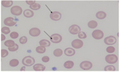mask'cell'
Masks as SVG:
<instances>
[{
    "label": "cell",
    "mask_w": 120,
    "mask_h": 72,
    "mask_svg": "<svg viewBox=\"0 0 120 72\" xmlns=\"http://www.w3.org/2000/svg\"><path fill=\"white\" fill-rule=\"evenodd\" d=\"M11 13L15 16H20L22 13V9L19 6H13L10 10Z\"/></svg>",
    "instance_id": "cell-8"
},
{
    "label": "cell",
    "mask_w": 120,
    "mask_h": 72,
    "mask_svg": "<svg viewBox=\"0 0 120 72\" xmlns=\"http://www.w3.org/2000/svg\"><path fill=\"white\" fill-rule=\"evenodd\" d=\"M29 8H31V10H38L41 8V6L39 4H37V3H35L33 5L29 6Z\"/></svg>",
    "instance_id": "cell-25"
},
{
    "label": "cell",
    "mask_w": 120,
    "mask_h": 72,
    "mask_svg": "<svg viewBox=\"0 0 120 72\" xmlns=\"http://www.w3.org/2000/svg\"><path fill=\"white\" fill-rule=\"evenodd\" d=\"M61 13L58 12V11H54L52 12L50 14V17L51 19L54 21H58L61 19Z\"/></svg>",
    "instance_id": "cell-10"
},
{
    "label": "cell",
    "mask_w": 120,
    "mask_h": 72,
    "mask_svg": "<svg viewBox=\"0 0 120 72\" xmlns=\"http://www.w3.org/2000/svg\"><path fill=\"white\" fill-rule=\"evenodd\" d=\"M1 41H4V40L6 39V36H5V35L3 34H1Z\"/></svg>",
    "instance_id": "cell-36"
},
{
    "label": "cell",
    "mask_w": 120,
    "mask_h": 72,
    "mask_svg": "<svg viewBox=\"0 0 120 72\" xmlns=\"http://www.w3.org/2000/svg\"><path fill=\"white\" fill-rule=\"evenodd\" d=\"M41 60H42V61L44 62V63H47V62L50 60V59L48 56H44V57H42Z\"/></svg>",
    "instance_id": "cell-34"
},
{
    "label": "cell",
    "mask_w": 120,
    "mask_h": 72,
    "mask_svg": "<svg viewBox=\"0 0 120 72\" xmlns=\"http://www.w3.org/2000/svg\"><path fill=\"white\" fill-rule=\"evenodd\" d=\"M93 67V64L89 61H82L80 64V67L84 70H90Z\"/></svg>",
    "instance_id": "cell-4"
},
{
    "label": "cell",
    "mask_w": 120,
    "mask_h": 72,
    "mask_svg": "<svg viewBox=\"0 0 120 72\" xmlns=\"http://www.w3.org/2000/svg\"><path fill=\"white\" fill-rule=\"evenodd\" d=\"M36 52H38L39 54H43L44 53L46 52V47L45 46H39L37 47L36 48Z\"/></svg>",
    "instance_id": "cell-21"
},
{
    "label": "cell",
    "mask_w": 120,
    "mask_h": 72,
    "mask_svg": "<svg viewBox=\"0 0 120 72\" xmlns=\"http://www.w3.org/2000/svg\"><path fill=\"white\" fill-rule=\"evenodd\" d=\"M33 69L35 71H44L46 67L42 64H36L33 65Z\"/></svg>",
    "instance_id": "cell-14"
},
{
    "label": "cell",
    "mask_w": 120,
    "mask_h": 72,
    "mask_svg": "<svg viewBox=\"0 0 120 72\" xmlns=\"http://www.w3.org/2000/svg\"><path fill=\"white\" fill-rule=\"evenodd\" d=\"M18 48H19V45H18L17 44H16L15 46H12V47L8 48V51H11V52L16 51L18 49Z\"/></svg>",
    "instance_id": "cell-30"
},
{
    "label": "cell",
    "mask_w": 120,
    "mask_h": 72,
    "mask_svg": "<svg viewBox=\"0 0 120 72\" xmlns=\"http://www.w3.org/2000/svg\"><path fill=\"white\" fill-rule=\"evenodd\" d=\"M35 63V60L33 57L31 56H26L24 57L22 60V64L25 66H31L32 65H34Z\"/></svg>",
    "instance_id": "cell-1"
},
{
    "label": "cell",
    "mask_w": 120,
    "mask_h": 72,
    "mask_svg": "<svg viewBox=\"0 0 120 72\" xmlns=\"http://www.w3.org/2000/svg\"><path fill=\"white\" fill-rule=\"evenodd\" d=\"M69 31L71 34L77 35L80 32V27L77 25H73L69 27Z\"/></svg>",
    "instance_id": "cell-6"
},
{
    "label": "cell",
    "mask_w": 120,
    "mask_h": 72,
    "mask_svg": "<svg viewBox=\"0 0 120 72\" xmlns=\"http://www.w3.org/2000/svg\"><path fill=\"white\" fill-rule=\"evenodd\" d=\"M10 36L11 37L12 39H17L19 36V33L16 32H13L10 33Z\"/></svg>",
    "instance_id": "cell-33"
},
{
    "label": "cell",
    "mask_w": 120,
    "mask_h": 72,
    "mask_svg": "<svg viewBox=\"0 0 120 72\" xmlns=\"http://www.w3.org/2000/svg\"><path fill=\"white\" fill-rule=\"evenodd\" d=\"M1 32L2 33H3L4 34H8L10 33V29H9V27H3V28L1 29Z\"/></svg>",
    "instance_id": "cell-27"
},
{
    "label": "cell",
    "mask_w": 120,
    "mask_h": 72,
    "mask_svg": "<svg viewBox=\"0 0 120 72\" xmlns=\"http://www.w3.org/2000/svg\"><path fill=\"white\" fill-rule=\"evenodd\" d=\"M116 69L114 65H107L105 67L104 69V70L106 71V72H108V71H111V72H113V71H115Z\"/></svg>",
    "instance_id": "cell-26"
},
{
    "label": "cell",
    "mask_w": 120,
    "mask_h": 72,
    "mask_svg": "<svg viewBox=\"0 0 120 72\" xmlns=\"http://www.w3.org/2000/svg\"><path fill=\"white\" fill-rule=\"evenodd\" d=\"M19 60H17V59H13V60H10L9 64L11 67H16L19 65Z\"/></svg>",
    "instance_id": "cell-24"
},
{
    "label": "cell",
    "mask_w": 120,
    "mask_h": 72,
    "mask_svg": "<svg viewBox=\"0 0 120 72\" xmlns=\"http://www.w3.org/2000/svg\"><path fill=\"white\" fill-rule=\"evenodd\" d=\"M15 41H13V40H7V41H5L4 42V45L5 46H7L8 48L9 47H12V46H15Z\"/></svg>",
    "instance_id": "cell-22"
},
{
    "label": "cell",
    "mask_w": 120,
    "mask_h": 72,
    "mask_svg": "<svg viewBox=\"0 0 120 72\" xmlns=\"http://www.w3.org/2000/svg\"><path fill=\"white\" fill-rule=\"evenodd\" d=\"M104 42L108 45H113L116 42V39L113 36H109L105 38Z\"/></svg>",
    "instance_id": "cell-5"
},
{
    "label": "cell",
    "mask_w": 120,
    "mask_h": 72,
    "mask_svg": "<svg viewBox=\"0 0 120 72\" xmlns=\"http://www.w3.org/2000/svg\"><path fill=\"white\" fill-rule=\"evenodd\" d=\"M8 55V51L6 50L5 49H3L1 51V56L2 58H4V57H7Z\"/></svg>",
    "instance_id": "cell-28"
},
{
    "label": "cell",
    "mask_w": 120,
    "mask_h": 72,
    "mask_svg": "<svg viewBox=\"0 0 120 72\" xmlns=\"http://www.w3.org/2000/svg\"><path fill=\"white\" fill-rule=\"evenodd\" d=\"M51 41L54 44H58L62 41V36L58 33H54L50 36Z\"/></svg>",
    "instance_id": "cell-3"
},
{
    "label": "cell",
    "mask_w": 120,
    "mask_h": 72,
    "mask_svg": "<svg viewBox=\"0 0 120 72\" xmlns=\"http://www.w3.org/2000/svg\"><path fill=\"white\" fill-rule=\"evenodd\" d=\"M24 16L27 18L33 17L34 16V12L30 9L25 10L24 11Z\"/></svg>",
    "instance_id": "cell-15"
},
{
    "label": "cell",
    "mask_w": 120,
    "mask_h": 72,
    "mask_svg": "<svg viewBox=\"0 0 120 72\" xmlns=\"http://www.w3.org/2000/svg\"><path fill=\"white\" fill-rule=\"evenodd\" d=\"M115 51V48L113 46H109L106 48V51L108 53H113Z\"/></svg>",
    "instance_id": "cell-31"
},
{
    "label": "cell",
    "mask_w": 120,
    "mask_h": 72,
    "mask_svg": "<svg viewBox=\"0 0 120 72\" xmlns=\"http://www.w3.org/2000/svg\"><path fill=\"white\" fill-rule=\"evenodd\" d=\"M4 25H6L7 26H13L15 25H16V22L15 21V19L13 17H9L6 18L5 20H4Z\"/></svg>",
    "instance_id": "cell-11"
},
{
    "label": "cell",
    "mask_w": 120,
    "mask_h": 72,
    "mask_svg": "<svg viewBox=\"0 0 120 72\" xmlns=\"http://www.w3.org/2000/svg\"><path fill=\"white\" fill-rule=\"evenodd\" d=\"M13 4V1H1L2 6L4 7H7V8L12 6Z\"/></svg>",
    "instance_id": "cell-18"
},
{
    "label": "cell",
    "mask_w": 120,
    "mask_h": 72,
    "mask_svg": "<svg viewBox=\"0 0 120 72\" xmlns=\"http://www.w3.org/2000/svg\"><path fill=\"white\" fill-rule=\"evenodd\" d=\"M75 53H76L75 50L72 48H67L64 50V54L67 56H70V57L73 56L75 54Z\"/></svg>",
    "instance_id": "cell-13"
},
{
    "label": "cell",
    "mask_w": 120,
    "mask_h": 72,
    "mask_svg": "<svg viewBox=\"0 0 120 72\" xmlns=\"http://www.w3.org/2000/svg\"><path fill=\"white\" fill-rule=\"evenodd\" d=\"M105 60L109 64H113L118 61V57L115 54H109L106 56Z\"/></svg>",
    "instance_id": "cell-2"
},
{
    "label": "cell",
    "mask_w": 120,
    "mask_h": 72,
    "mask_svg": "<svg viewBox=\"0 0 120 72\" xmlns=\"http://www.w3.org/2000/svg\"><path fill=\"white\" fill-rule=\"evenodd\" d=\"M97 25H98V23L95 20H91L88 23V26L91 29L95 28V27H97Z\"/></svg>",
    "instance_id": "cell-20"
},
{
    "label": "cell",
    "mask_w": 120,
    "mask_h": 72,
    "mask_svg": "<svg viewBox=\"0 0 120 72\" xmlns=\"http://www.w3.org/2000/svg\"><path fill=\"white\" fill-rule=\"evenodd\" d=\"M92 36L95 39H101L104 36L103 32L101 30H95L92 33Z\"/></svg>",
    "instance_id": "cell-7"
},
{
    "label": "cell",
    "mask_w": 120,
    "mask_h": 72,
    "mask_svg": "<svg viewBox=\"0 0 120 72\" xmlns=\"http://www.w3.org/2000/svg\"><path fill=\"white\" fill-rule=\"evenodd\" d=\"M74 66V63L73 61H65L64 64V67H65V69H70L73 68V67Z\"/></svg>",
    "instance_id": "cell-17"
},
{
    "label": "cell",
    "mask_w": 120,
    "mask_h": 72,
    "mask_svg": "<svg viewBox=\"0 0 120 72\" xmlns=\"http://www.w3.org/2000/svg\"><path fill=\"white\" fill-rule=\"evenodd\" d=\"M28 39L26 38V36H22L19 39V42L21 44H25L27 42Z\"/></svg>",
    "instance_id": "cell-29"
},
{
    "label": "cell",
    "mask_w": 120,
    "mask_h": 72,
    "mask_svg": "<svg viewBox=\"0 0 120 72\" xmlns=\"http://www.w3.org/2000/svg\"><path fill=\"white\" fill-rule=\"evenodd\" d=\"M62 53H63V52H62V49H59V48L55 49L54 51V55L55 57H61L62 55Z\"/></svg>",
    "instance_id": "cell-23"
},
{
    "label": "cell",
    "mask_w": 120,
    "mask_h": 72,
    "mask_svg": "<svg viewBox=\"0 0 120 72\" xmlns=\"http://www.w3.org/2000/svg\"><path fill=\"white\" fill-rule=\"evenodd\" d=\"M39 44L41 46H49L51 45V42L50 41H49L47 39H42L41 41H39Z\"/></svg>",
    "instance_id": "cell-19"
},
{
    "label": "cell",
    "mask_w": 120,
    "mask_h": 72,
    "mask_svg": "<svg viewBox=\"0 0 120 72\" xmlns=\"http://www.w3.org/2000/svg\"><path fill=\"white\" fill-rule=\"evenodd\" d=\"M25 65H24V67H21V70H20L21 71H25Z\"/></svg>",
    "instance_id": "cell-37"
},
{
    "label": "cell",
    "mask_w": 120,
    "mask_h": 72,
    "mask_svg": "<svg viewBox=\"0 0 120 72\" xmlns=\"http://www.w3.org/2000/svg\"><path fill=\"white\" fill-rule=\"evenodd\" d=\"M29 33L31 36L37 37L40 35V33H41V31H40V30L39 28L33 27V28H31L29 30Z\"/></svg>",
    "instance_id": "cell-12"
},
{
    "label": "cell",
    "mask_w": 120,
    "mask_h": 72,
    "mask_svg": "<svg viewBox=\"0 0 120 72\" xmlns=\"http://www.w3.org/2000/svg\"><path fill=\"white\" fill-rule=\"evenodd\" d=\"M87 34L84 32H80L78 33V37H79L80 39H85L87 38Z\"/></svg>",
    "instance_id": "cell-32"
},
{
    "label": "cell",
    "mask_w": 120,
    "mask_h": 72,
    "mask_svg": "<svg viewBox=\"0 0 120 72\" xmlns=\"http://www.w3.org/2000/svg\"><path fill=\"white\" fill-rule=\"evenodd\" d=\"M26 3L29 6H31L36 3V1H26Z\"/></svg>",
    "instance_id": "cell-35"
},
{
    "label": "cell",
    "mask_w": 120,
    "mask_h": 72,
    "mask_svg": "<svg viewBox=\"0 0 120 72\" xmlns=\"http://www.w3.org/2000/svg\"><path fill=\"white\" fill-rule=\"evenodd\" d=\"M106 17V13L104 11H98L96 14V17L100 20H103V19H105Z\"/></svg>",
    "instance_id": "cell-16"
},
{
    "label": "cell",
    "mask_w": 120,
    "mask_h": 72,
    "mask_svg": "<svg viewBox=\"0 0 120 72\" xmlns=\"http://www.w3.org/2000/svg\"><path fill=\"white\" fill-rule=\"evenodd\" d=\"M83 45H84L83 41L80 39H75L72 42V46L75 49H79L82 47Z\"/></svg>",
    "instance_id": "cell-9"
}]
</instances>
